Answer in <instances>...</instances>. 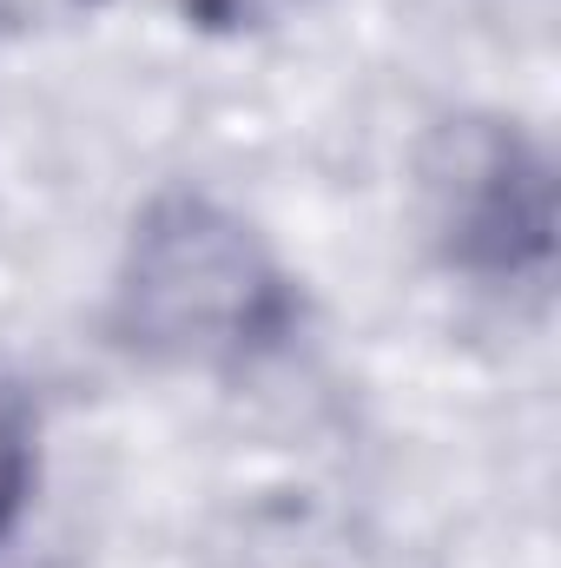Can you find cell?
Segmentation results:
<instances>
[{"mask_svg": "<svg viewBox=\"0 0 561 568\" xmlns=\"http://www.w3.org/2000/svg\"><path fill=\"white\" fill-rule=\"evenodd\" d=\"M297 331L278 252L212 192H159L113 272V337L165 371H245Z\"/></svg>", "mask_w": 561, "mask_h": 568, "instance_id": "1", "label": "cell"}, {"mask_svg": "<svg viewBox=\"0 0 561 568\" xmlns=\"http://www.w3.org/2000/svg\"><path fill=\"white\" fill-rule=\"evenodd\" d=\"M33 483H40V424L27 390L0 371V536L27 516Z\"/></svg>", "mask_w": 561, "mask_h": 568, "instance_id": "3", "label": "cell"}, {"mask_svg": "<svg viewBox=\"0 0 561 568\" xmlns=\"http://www.w3.org/2000/svg\"><path fill=\"white\" fill-rule=\"evenodd\" d=\"M429 185V225L456 272L489 284H536L549 272V232H555V179L542 145L502 120H462L442 126V140L422 165Z\"/></svg>", "mask_w": 561, "mask_h": 568, "instance_id": "2", "label": "cell"}]
</instances>
